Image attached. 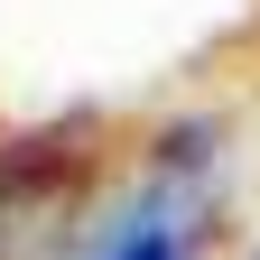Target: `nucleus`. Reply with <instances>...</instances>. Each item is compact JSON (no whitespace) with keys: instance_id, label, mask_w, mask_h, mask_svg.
I'll use <instances>...</instances> for the list:
<instances>
[{"instance_id":"obj_1","label":"nucleus","mask_w":260,"mask_h":260,"mask_svg":"<svg viewBox=\"0 0 260 260\" xmlns=\"http://www.w3.org/2000/svg\"><path fill=\"white\" fill-rule=\"evenodd\" d=\"M103 260H177V242H168V223H149V233H130V242H112Z\"/></svg>"}]
</instances>
